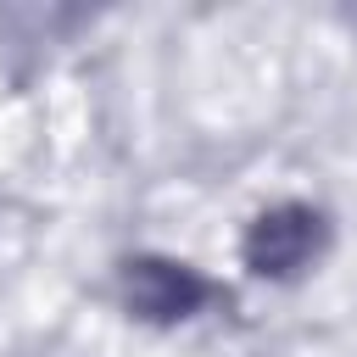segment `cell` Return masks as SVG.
Returning <instances> with one entry per match:
<instances>
[{
  "mask_svg": "<svg viewBox=\"0 0 357 357\" xmlns=\"http://www.w3.org/2000/svg\"><path fill=\"white\" fill-rule=\"evenodd\" d=\"M324 245H329L324 212L307 206V201H279V206L251 218V229L240 240V257L257 279H296L324 257Z\"/></svg>",
  "mask_w": 357,
  "mask_h": 357,
  "instance_id": "6da1fadb",
  "label": "cell"
},
{
  "mask_svg": "<svg viewBox=\"0 0 357 357\" xmlns=\"http://www.w3.org/2000/svg\"><path fill=\"white\" fill-rule=\"evenodd\" d=\"M117 284H123V307L139 324H184L223 296L201 268H190L178 257H128Z\"/></svg>",
  "mask_w": 357,
  "mask_h": 357,
  "instance_id": "7a4b0ae2",
  "label": "cell"
}]
</instances>
